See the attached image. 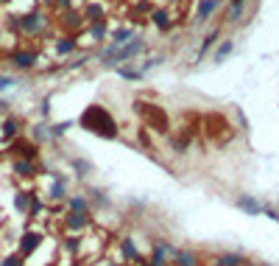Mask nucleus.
<instances>
[{
  "label": "nucleus",
  "mask_w": 279,
  "mask_h": 266,
  "mask_svg": "<svg viewBox=\"0 0 279 266\" xmlns=\"http://www.w3.org/2000/svg\"><path fill=\"white\" fill-rule=\"evenodd\" d=\"M53 51H56L59 56H67V53H73V51H75V39H73V37H62V39H56Z\"/></svg>",
  "instance_id": "nucleus-13"
},
{
  "label": "nucleus",
  "mask_w": 279,
  "mask_h": 266,
  "mask_svg": "<svg viewBox=\"0 0 279 266\" xmlns=\"http://www.w3.org/2000/svg\"><path fill=\"white\" fill-rule=\"evenodd\" d=\"M237 208L246 210V213H251V216H260V213H263V205L254 202L251 196H237Z\"/></svg>",
  "instance_id": "nucleus-10"
},
{
  "label": "nucleus",
  "mask_w": 279,
  "mask_h": 266,
  "mask_svg": "<svg viewBox=\"0 0 279 266\" xmlns=\"http://www.w3.org/2000/svg\"><path fill=\"white\" fill-rule=\"evenodd\" d=\"M109 266H117V263H109Z\"/></svg>",
  "instance_id": "nucleus-39"
},
{
  "label": "nucleus",
  "mask_w": 279,
  "mask_h": 266,
  "mask_svg": "<svg viewBox=\"0 0 279 266\" xmlns=\"http://www.w3.org/2000/svg\"><path fill=\"white\" fill-rule=\"evenodd\" d=\"M70 3H73V0H56L59 9H70Z\"/></svg>",
  "instance_id": "nucleus-35"
},
{
  "label": "nucleus",
  "mask_w": 279,
  "mask_h": 266,
  "mask_svg": "<svg viewBox=\"0 0 279 266\" xmlns=\"http://www.w3.org/2000/svg\"><path fill=\"white\" fill-rule=\"evenodd\" d=\"M45 138H47L45 126H34V140H45Z\"/></svg>",
  "instance_id": "nucleus-32"
},
{
  "label": "nucleus",
  "mask_w": 279,
  "mask_h": 266,
  "mask_svg": "<svg viewBox=\"0 0 279 266\" xmlns=\"http://www.w3.org/2000/svg\"><path fill=\"white\" fill-rule=\"evenodd\" d=\"M45 28V14L42 11H28V14L20 17V31L22 34H37Z\"/></svg>",
  "instance_id": "nucleus-4"
},
{
  "label": "nucleus",
  "mask_w": 279,
  "mask_h": 266,
  "mask_svg": "<svg viewBox=\"0 0 279 266\" xmlns=\"http://www.w3.org/2000/svg\"><path fill=\"white\" fill-rule=\"evenodd\" d=\"M218 6H221V0H201L198 11H195V23H207L218 11Z\"/></svg>",
  "instance_id": "nucleus-7"
},
{
  "label": "nucleus",
  "mask_w": 279,
  "mask_h": 266,
  "mask_svg": "<svg viewBox=\"0 0 279 266\" xmlns=\"http://www.w3.org/2000/svg\"><path fill=\"white\" fill-rule=\"evenodd\" d=\"M0 3H11V0H0Z\"/></svg>",
  "instance_id": "nucleus-37"
},
{
  "label": "nucleus",
  "mask_w": 279,
  "mask_h": 266,
  "mask_svg": "<svg viewBox=\"0 0 279 266\" xmlns=\"http://www.w3.org/2000/svg\"><path fill=\"white\" fill-rule=\"evenodd\" d=\"M218 42V31H212V34H207V39H204V45H201V53H204V51H210L212 48V45H215Z\"/></svg>",
  "instance_id": "nucleus-27"
},
{
  "label": "nucleus",
  "mask_w": 279,
  "mask_h": 266,
  "mask_svg": "<svg viewBox=\"0 0 279 266\" xmlns=\"http://www.w3.org/2000/svg\"><path fill=\"white\" fill-rule=\"evenodd\" d=\"M129 39H134V37H132V28H117V31L112 34V45H115V48H120V45H126Z\"/></svg>",
  "instance_id": "nucleus-17"
},
{
  "label": "nucleus",
  "mask_w": 279,
  "mask_h": 266,
  "mask_svg": "<svg viewBox=\"0 0 279 266\" xmlns=\"http://www.w3.org/2000/svg\"><path fill=\"white\" fill-rule=\"evenodd\" d=\"M11 171H14L17 176H22V180H31V176L37 174V168H34L31 160H22V157H17L14 163H11Z\"/></svg>",
  "instance_id": "nucleus-8"
},
{
  "label": "nucleus",
  "mask_w": 279,
  "mask_h": 266,
  "mask_svg": "<svg viewBox=\"0 0 279 266\" xmlns=\"http://www.w3.org/2000/svg\"><path fill=\"white\" fill-rule=\"evenodd\" d=\"M218 266H243L246 263V258L240 255V252H223V255H218Z\"/></svg>",
  "instance_id": "nucleus-12"
},
{
  "label": "nucleus",
  "mask_w": 279,
  "mask_h": 266,
  "mask_svg": "<svg viewBox=\"0 0 279 266\" xmlns=\"http://www.w3.org/2000/svg\"><path fill=\"white\" fill-rule=\"evenodd\" d=\"M64 26H79V14H75V11H67V14H64Z\"/></svg>",
  "instance_id": "nucleus-30"
},
{
  "label": "nucleus",
  "mask_w": 279,
  "mask_h": 266,
  "mask_svg": "<svg viewBox=\"0 0 279 266\" xmlns=\"http://www.w3.org/2000/svg\"><path fill=\"white\" fill-rule=\"evenodd\" d=\"M176 255V247L170 244V241H157L151 250V263H159L165 266V258H173Z\"/></svg>",
  "instance_id": "nucleus-6"
},
{
  "label": "nucleus",
  "mask_w": 279,
  "mask_h": 266,
  "mask_svg": "<svg viewBox=\"0 0 279 266\" xmlns=\"http://www.w3.org/2000/svg\"><path fill=\"white\" fill-rule=\"evenodd\" d=\"M42 213V199L37 193H31V202H28V216H39Z\"/></svg>",
  "instance_id": "nucleus-22"
},
{
  "label": "nucleus",
  "mask_w": 279,
  "mask_h": 266,
  "mask_svg": "<svg viewBox=\"0 0 279 266\" xmlns=\"http://www.w3.org/2000/svg\"><path fill=\"white\" fill-rule=\"evenodd\" d=\"M67 129H70V123H56V126H50V132H47V135H50V138H59V135H64Z\"/></svg>",
  "instance_id": "nucleus-28"
},
{
  "label": "nucleus",
  "mask_w": 279,
  "mask_h": 266,
  "mask_svg": "<svg viewBox=\"0 0 279 266\" xmlns=\"http://www.w3.org/2000/svg\"><path fill=\"white\" fill-rule=\"evenodd\" d=\"M14 87V79L11 76H0V90H11Z\"/></svg>",
  "instance_id": "nucleus-31"
},
{
  "label": "nucleus",
  "mask_w": 279,
  "mask_h": 266,
  "mask_svg": "<svg viewBox=\"0 0 279 266\" xmlns=\"http://www.w3.org/2000/svg\"><path fill=\"white\" fill-rule=\"evenodd\" d=\"M81 126L90 129L95 135H100V138H117V123L112 121V115L98 104H92L90 109L81 115Z\"/></svg>",
  "instance_id": "nucleus-1"
},
{
  "label": "nucleus",
  "mask_w": 279,
  "mask_h": 266,
  "mask_svg": "<svg viewBox=\"0 0 279 266\" xmlns=\"http://www.w3.org/2000/svg\"><path fill=\"white\" fill-rule=\"evenodd\" d=\"M45 266H56V263H45Z\"/></svg>",
  "instance_id": "nucleus-38"
},
{
  "label": "nucleus",
  "mask_w": 279,
  "mask_h": 266,
  "mask_svg": "<svg viewBox=\"0 0 279 266\" xmlns=\"http://www.w3.org/2000/svg\"><path fill=\"white\" fill-rule=\"evenodd\" d=\"M145 266H159V263H151V261H148V263H145Z\"/></svg>",
  "instance_id": "nucleus-36"
},
{
  "label": "nucleus",
  "mask_w": 279,
  "mask_h": 266,
  "mask_svg": "<svg viewBox=\"0 0 279 266\" xmlns=\"http://www.w3.org/2000/svg\"><path fill=\"white\" fill-rule=\"evenodd\" d=\"M120 252H123V258H126V261H140V250L134 247V241H132V238H123Z\"/></svg>",
  "instance_id": "nucleus-14"
},
{
  "label": "nucleus",
  "mask_w": 279,
  "mask_h": 266,
  "mask_svg": "<svg viewBox=\"0 0 279 266\" xmlns=\"http://www.w3.org/2000/svg\"><path fill=\"white\" fill-rule=\"evenodd\" d=\"M90 20H100V14H104V9H100L98 3H92V6H87V11H84Z\"/></svg>",
  "instance_id": "nucleus-26"
},
{
  "label": "nucleus",
  "mask_w": 279,
  "mask_h": 266,
  "mask_svg": "<svg viewBox=\"0 0 279 266\" xmlns=\"http://www.w3.org/2000/svg\"><path fill=\"white\" fill-rule=\"evenodd\" d=\"M39 244H42V233H34V230H28V233H22L20 241H17V255L26 261V258H31L34 252L39 250Z\"/></svg>",
  "instance_id": "nucleus-3"
},
{
  "label": "nucleus",
  "mask_w": 279,
  "mask_h": 266,
  "mask_svg": "<svg viewBox=\"0 0 279 266\" xmlns=\"http://www.w3.org/2000/svg\"><path fill=\"white\" fill-rule=\"evenodd\" d=\"M17 132H20V121H17V118H6L3 126H0V135H3V140L17 138Z\"/></svg>",
  "instance_id": "nucleus-11"
},
{
  "label": "nucleus",
  "mask_w": 279,
  "mask_h": 266,
  "mask_svg": "<svg viewBox=\"0 0 279 266\" xmlns=\"http://www.w3.org/2000/svg\"><path fill=\"white\" fill-rule=\"evenodd\" d=\"M154 26L162 28V31H168V28H170V17H168V11H154Z\"/></svg>",
  "instance_id": "nucleus-21"
},
{
  "label": "nucleus",
  "mask_w": 279,
  "mask_h": 266,
  "mask_svg": "<svg viewBox=\"0 0 279 266\" xmlns=\"http://www.w3.org/2000/svg\"><path fill=\"white\" fill-rule=\"evenodd\" d=\"M229 53H232V42H229V39H226V42H223L221 48L215 51V56H212V62H223V59H226Z\"/></svg>",
  "instance_id": "nucleus-23"
},
{
  "label": "nucleus",
  "mask_w": 279,
  "mask_h": 266,
  "mask_svg": "<svg viewBox=\"0 0 279 266\" xmlns=\"http://www.w3.org/2000/svg\"><path fill=\"white\" fill-rule=\"evenodd\" d=\"M173 258H176V266H195L198 263V258H195L190 250H176Z\"/></svg>",
  "instance_id": "nucleus-16"
},
{
  "label": "nucleus",
  "mask_w": 279,
  "mask_h": 266,
  "mask_svg": "<svg viewBox=\"0 0 279 266\" xmlns=\"http://www.w3.org/2000/svg\"><path fill=\"white\" fill-rule=\"evenodd\" d=\"M92 37H95V39H104V37H106V26H104L100 20L92 26Z\"/></svg>",
  "instance_id": "nucleus-29"
},
{
  "label": "nucleus",
  "mask_w": 279,
  "mask_h": 266,
  "mask_svg": "<svg viewBox=\"0 0 279 266\" xmlns=\"http://www.w3.org/2000/svg\"><path fill=\"white\" fill-rule=\"evenodd\" d=\"M64 250H67L70 255H75V252L81 250V238H67L64 241Z\"/></svg>",
  "instance_id": "nucleus-25"
},
{
  "label": "nucleus",
  "mask_w": 279,
  "mask_h": 266,
  "mask_svg": "<svg viewBox=\"0 0 279 266\" xmlns=\"http://www.w3.org/2000/svg\"><path fill=\"white\" fill-rule=\"evenodd\" d=\"M0 266H26V261L20 255H6V258H0Z\"/></svg>",
  "instance_id": "nucleus-24"
},
{
  "label": "nucleus",
  "mask_w": 279,
  "mask_h": 266,
  "mask_svg": "<svg viewBox=\"0 0 279 266\" xmlns=\"http://www.w3.org/2000/svg\"><path fill=\"white\" fill-rule=\"evenodd\" d=\"M28 202H31V193H26V191L14 193V210L17 213H28Z\"/></svg>",
  "instance_id": "nucleus-18"
},
{
  "label": "nucleus",
  "mask_w": 279,
  "mask_h": 266,
  "mask_svg": "<svg viewBox=\"0 0 279 266\" xmlns=\"http://www.w3.org/2000/svg\"><path fill=\"white\" fill-rule=\"evenodd\" d=\"M120 76H123V79H140V73H134V70H126V68L120 70Z\"/></svg>",
  "instance_id": "nucleus-33"
},
{
  "label": "nucleus",
  "mask_w": 279,
  "mask_h": 266,
  "mask_svg": "<svg viewBox=\"0 0 279 266\" xmlns=\"http://www.w3.org/2000/svg\"><path fill=\"white\" fill-rule=\"evenodd\" d=\"M140 51H142V39H140V37H134V39H129L126 45H120V48L109 45L106 51H100V62H106V64L129 62V59H132V56H137Z\"/></svg>",
  "instance_id": "nucleus-2"
},
{
  "label": "nucleus",
  "mask_w": 279,
  "mask_h": 266,
  "mask_svg": "<svg viewBox=\"0 0 279 266\" xmlns=\"http://www.w3.org/2000/svg\"><path fill=\"white\" fill-rule=\"evenodd\" d=\"M67 208H70V213H87L90 202H87L84 196H70V199H67Z\"/></svg>",
  "instance_id": "nucleus-19"
},
{
  "label": "nucleus",
  "mask_w": 279,
  "mask_h": 266,
  "mask_svg": "<svg viewBox=\"0 0 279 266\" xmlns=\"http://www.w3.org/2000/svg\"><path fill=\"white\" fill-rule=\"evenodd\" d=\"M75 171H84V174H87V171H90V163H81V160H75Z\"/></svg>",
  "instance_id": "nucleus-34"
},
{
  "label": "nucleus",
  "mask_w": 279,
  "mask_h": 266,
  "mask_svg": "<svg viewBox=\"0 0 279 266\" xmlns=\"http://www.w3.org/2000/svg\"><path fill=\"white\" fill-rule=\"evenodd\" d=\"M145 115H148V118H151V121H154V123H157V129H165V115H162V112H159V109H157V106H151V104H148V109H145Z\"/></svg>",
  "instance_id": "nucleus-20"
},
{
  "label": "nucleus",
  "mask_w": 279,
  "mask_h": 266,
  "mask_svg": "<svg viewBox=\"0 0 279 266\" xmlns=\"http://www.w3.org/2000/svg\"><path fill=\"white\" fill-rule=\"evenodd\" d=\"M47 199H50V202H62V199H67V193H64V180L53 182L50 191H47Z\"/></svg>",
  "instance_id": "nucleus-15"
},
{
  "label": "nucleus",
  "mask_w": 279,
  "mask_h": 266,
  "mask_svg": "<svg viewBox=\"0 0 279 266\" xmlns=\"http://www.w3.org/2000/svg\"><path fill=\"white\" fill-rule=\"evenodd\" d=\"M90 224V218H87V213H70L67 218H64V227L70 230V233H81V230Z\"/></svg>",
  "instance_id": "nucleus-9"
},
{
  "label": "nucleus",
  "mask_w": 279,
  "mask_h": 266,
  "mask_svg": "<svg viewBox=\"0 0 279 266\" xmlns=\"http://www.w3.org/2000/svg\"><path fill=\"white\" fill-rule=\"evenodd\" d=\"M9 62L14 64L17 70H31L34 64H37V53L34 51H11Z\"/></svg>",
  "instance_id": "nucleus-5"
}]
</instances>
